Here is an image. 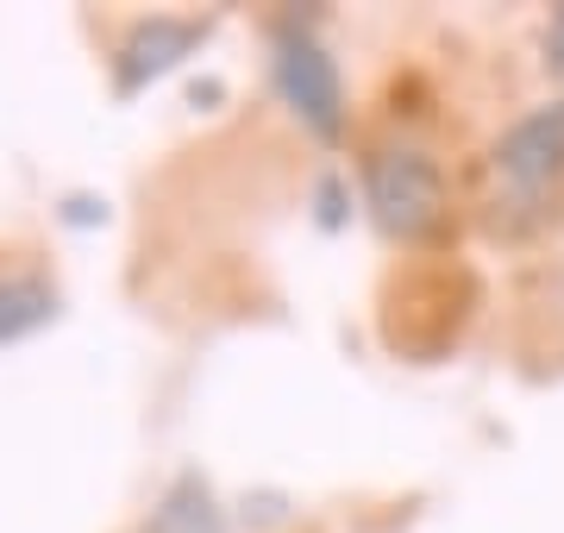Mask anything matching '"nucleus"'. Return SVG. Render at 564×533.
<instances>
[{"label":"nucleus","instance_id":"nucleus-3","mask_svg":"<svg viewBox=\"0 0 564 533\" xmlns=\"http://www.w3.org/2000/svg\"><path fill=\"white\" fill-rule=\"evenodd\" d=\"M564 183V95L527 107L521 120L496 139V188L508 207L540 214Z\"/></svg>","mask_w":564,"mask_h":533},{"label":"nucleus","instance_id":"nucleus-2","mask_svg":"<svg viewBox=\"0 0 564 533\" xmlns=\"http://www.w3.org/2000/svg\"><path fill=\"white\" fill-rule=\"evenodd\" d=\"M270 76H276V95L295 120L314 132V139H339L345 132V83L339 63L326 57V44L307 32L302 20H282L270 32Z\"/></svg>","mask_w":564,"mask_h":533},{"label":"nucleus","instance_id":"nucleus-4","mask_svg":"<svg viewBox=\"0 0 564 533\" xmlns=\"http://www.w3.org/2000/svg\"><path fill=\"white\" fill-rule=\"evenodd\" d=\"M207 32H214L207 20H176V13H151V20H139L120 39V51H113V95H139V88L163 83L182 57L202 51Z\"/></svg>","mask_w":564,"mask_h":533},{"label":"nucleus","instance_id":"nucleus-6","mask_svg":"<svg viewBox=\"0 0 564 533\" xmlns=\"http://www.w3.org/2000/svg\"><path fill=\"white\" fill-rule=\"evenodd\" d=\"M144 533H232V521H226V509L214 502V490H207L202 477H176L158 496Z\"/></svg>","mask_w":564,"mask_h":533},{"label":"nucleus","instance_id":"nucleus-7","mask_svg":"<svg viewBox=\"0 0 564 533\" xmlns=\"http://www.w3.org/2000/svg\"><path fill=\"white\" fill-rule=\"evenodd\" d=\"M545 63H558L564 69V7L552 13V32H545Z\"/></svg>","mask_w":564,"mask_h":533},{"label":"nucleus","instance_id":"nucleus-1","mask_svg":"<svg viewBox=\"0 0 564 533\" xmlns=\"http://www.w3.org/2000/svg\"><path fill=\"white\" fill-rule=\"evenodd\" d=\"M364 202L389 239H426L445 220V176L421 144H383L364 157Z\"/></svg>","mask_w":564,"mask_h":533},{"label":"nucleus","instance_id":"nucleus-5","mask_svg":"<svg viewBox=\"0 0 564 533\" xmlns=\"http://www.w3.org/2000/svg\"><path fill=\"white\" fill-rule=\"evenodd\" d=\"M63 295L44 270H0V346H20L57 320Z\"/></svg>","mask_w":564,"mask_h":533}]
</instances>
